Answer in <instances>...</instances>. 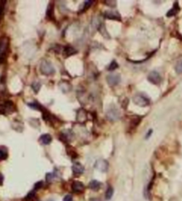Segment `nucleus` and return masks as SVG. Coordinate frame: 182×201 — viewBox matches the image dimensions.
Wrapping results in <instances>:
<instances>
[{
    "mask_svg": "<svg viewBox=\"0 0 182 201\" xmlns=\"http://www.w3.org/2000/svg\"><path fill=\"white\" fill-rule=\"evenodd\" d=\"M52 177H53V175H52V173H49V174L46 175V180H47L48 182L51 181V180L52 179Z\"/></svg>",
    "mask_w": 182,
    "mask_h": 201,
    "instance_id": "obj_28",
    "label": "nucleus"
},
{
    "mask_svg": "<svg viewBox=\"0 0 182 201\" xmlns=\"http://www.w3.org/2000/svg\"><path fill=\"white\" fill-rule=\"evenodd\" d=\"M92 4H93V1H85V3H83V8L81 9V12H85V10H87Z\"/></svg>",
    "mask_w": 182,
    "mask_h": 201,
    "instance_id": "obj_24",
    "label": "nucleus"
},
{
    "mask_svg": "<svg viewBox=\"0 0 182 201\" xmlns=\"http://www.w3.org/2000/svg\"><path fill=\"white\" fill-rule=\"evenodd\" d=\"M14 110L13 103L10 100H5L0 103V113L1 114H10Z\"/></svg>",
    "mask_w": 182,
    "mask_h": 201,
    "instance_id": "obj_3",
    "label": "nucleus"
},
{
    "mask_svg": "<svg viewBox=\"0 0 182 201\" xmlns=\"http://www.w3.org/2000/svg\"><path fill=\"white\" fill-rule=\"evenodd\" d=\"M117 68H118V64H117V62L116 60H113V61H112V62L110 63V65L108 66V71H114V70H116Z\"/></svg>",
    "mask_w": 182,
    "mask_h": 201,
    "instance_id": "obj_22",
    "label": "nucleus"
},
{
    "mask_svg": "<svg viewBox=\"0 0 182 201\" xmlns=\"http://www.w3.org/2000/svg\"><path fill=\"white\" fill-rule=\"evenodd\" d=\"M7 157H8V152L6 148L0 147V161H4L7 159Z\"/></svg>",
    "mask_w": 182,
    "mask_h": 201,
    "instance_id": "obj_18",
    "label": "nucleus"
},
{
    "mask_svg": "<svg viewBox=\"0 0 182 201\" xmlns=\"http://www.w3.org/2000/svg\"><path fill=\"white\" fill-rule=\"evenodd\" d=\"M85 118H86V114H85V112L83 110H79L77 112V120L79 121V122H83L85 121Z\"/></svg>",
    "mask_w": 182,
    "mask_h": 201,
    "instance_id": "obj_16",
    "label": "nucleus"
},
{
    "mask_svg": "<svg viewBox=\"0 0 182 201\" xmlns=\"http://www.w3.org/2000/svg\"><path fill=\"white\" fill-rule=\"evenodd\" d=\"M31 88L33 89V91H34L36 93H37V92L39 91L40 88H41V83H40V82H33V83H32Z\"/></svg>",
    "mask_w": 182,
    "mask_h": 201,
    "instance_id": "obj_23",
    "label": "nucleus"
},
{
    "mask_svg": "<svg viewBox=\"0 0 182 201\" xmlns=\"http://www.w3.org/2000/svg\"><path fill=\"white\" fill-rule=\"evenodd\" d=\"M121 81V77L118 74H112L107 76V82L110 87L117 86Z\"/></svg>",
    "mask_w": 182,
    "mask_h": 201,
    "instance_id": "obj_6",
    "label": "nucleus"
},
{
    "mask_svg": "<svg viewBox=\"0 0 182 201\" xmlns=\"http://www.w3.org/2000/svg\"><path fill=\"white\" fill-rule=\"evenodd\" d=\"M105 18L108 20H116V21H121V15L117 11H106L104 12Z\"/></svg>",
    "mask_w": 182,
    "mask_h": 201,
    "instance_id": "obj_9",
    "label": "nucleus"
},
{
    "mask_svg": "<svg viewBox=\"0 0 182 201\" xmlns=\"http://www.w3.org/2000/svg\"><path fill=\"white\" fill-rule=\"evenodd\" d=\"M35 195H36V192L35 191H30L29 194L27 195V197H26V199H32L34 197H35Z\"/></svg>",
    "mask_w": 182,
    "mask_h": 201,
    "instance_id": "obj_26",
    "label": "nucleus"
},
{
    "mask_svg": "<svg viewBox=\"0 0 182 201\" xmlns=\"http://www.w3.org/2000/svg\"><path fill=\"white\" fill-rule=\"evenodd\" d=\"M63 201H73V198L71 195H66L63 198Z\"/></svg>",
    "mask_w": 182,
    "mask_h": 201,
    "instance_id": "obj_27",
    "label": "nucleus"
},
{
    "mask_svg": "<svg viewBox=\"0 0 182 201\" xmlns=\"http://www.w3.org/2000/svg\"><path fill=\"white\" fill-rule=\"evenodd\" d=\"M3 182H4V176L2 174H0V185L3 184Z\"/></svg>",
    "mask_w": 182,
    "mask_h": 201,
    "instance_id": "obj_30",
    "label": "nucleus"
},
{
    "mask_svg": "<svg viewBox=\"0 0 182 201\" xmlns=\"http://www.w3.org/2000/svg\"><path fill=\"white\" fill-rule=\"evenodd\" d=\"M53 5L51 3L49 5H48V8H47V12H46V15L49 19H53V16H54V14H53Z\"/></svg>",
    "mask_w": 182,
    "mask_h": 201,
    "instance_id": "obj_19",
    "label": "nucleus"
},
{
    "mask_svg": "<svg viewBox=\"0 0 182 201\" xmlns=\"http://www.w3.org/2000/svg\"><path fill=\"white\" fill-rule=\"evenodd\" d=\"M7 49H8V39L6 37L0 38V64L6 59Z\"/></svg>",
    "mask_w": 182,
    "mask_h": 201,
    "instance_id": "obj_4",
    "label": "nucleus"
},
{
    "mask_svg": "<svg viewBox=\"0 0 182 201\" xmlns=\"http://www.w3.org/2000/svg\"><path fill=\"white\" fill-rule=\"evenodd\" d=\"M175 71L179 75L182 74V58L178 60V61L175 65Z\"/></svg>",
    "mask_w": 182,
    "mask_h": 201,
    "instance_id": "obj_17",
    "label": "nucleus"
},
{
    "mask_svg": "<svg viewBox=\"0 0 182 201\" xmlns=\"http://www.w3.org/2000/svg\"><path fill=\"white\" fill-rule=\"evenodd\" d=\"M113 193H114V190L112 187H109L108 188V190L106 191V193H105V198L106 200H109L111 199V198L113 197Z\"/></svg>",
    "mask_w": 182,
    "mask_h": 201,
    "instance_id": "obj_20",
    "label": "nucleus"
},
{
    "mask_svg": "<svg viewBox=\"0 0 182 201\" xmlns=\"http://www.w3.org/2000/svg\"><path fill=\"white\" fill-rule=\"evenodd\" d=\"M27 105H28V106H30V108H32V109H35V110H41V109H42L41 106H40V105H39L37 102H31V103H28Z\"/></svg>",
    "mask_w": 182,
    "mask_h": 201,
    "instance_id": "obj_21",
    "label": "nucleus"
},
{
    "mask_svg": "<svg viewBox=\"0 0 182 201\" xmlns=\"http://www.w3.org/2000/svg\"><path fill=\"white\" fill-rule=\"evenodd\" d=\"M179 4H178V2H175L174 6H173L171 10H169V12H168L166 13V16H167V17H172V16H174V15H176V14L178 13V12H179Z\"/></svg>",
    "mask_w": 182,
    "mask_h": 201,
    "instance_id": "obj_14",
    "label": "nucleus"
},
{
    "mask_svg": "<svg viewBox=\"0 0 182 201\" xmlns=\"http://www.w3.org/2000/svg\"><path fill=\"white\" fill-rule=\"evenodd\" d=\"M101 183L99 181L92 180L89 183V187H90V189H92L93 191H98V190L101 188Z\"/></svg>",
    "mask_w": 182,
    "mask_h": 201,
    "instance_id": "obj_15",
    "label": "nucleus"
},
{
    "mask_svg": "<svg viewBox=\"0 0 182 201\" xmlns=\"http://www.w3.org/2000/svg\"><path fill=\"white\" fill-rule=\"evenodd\" d=\"M52 138L51 135H49V134H44L39 137V142L42 143V145H49V143L52 142Z\"/></svg>",
    "mask_w": 182,
    "mask_h": 201,
    "instance_id": "obj_12",
    "label": "nucleus"
},
{
    "mask_svg": "<svg viewBox=\"0 0 182 201\" xmlns=\"http://www.w3.org/2000/svg\"><path fill=\"white\" fill-rule=\"evenodd\" d=\"M132 100L135 105L139 106H141V107H145L149 106L150 104V100L148 98V97L147 95H145L144 93H136L133 97Z\"/></svg>",
    "mask_w": 182,
    "mask_h": 201,
    "instance_id": "obj_1",
    "label": "nucleus"
},
{
    "mask_svg": "<svg viewBox=\"0 0 182 201\" xmlns=\"http://www.w3.org/2000/svg\"><path fill=\"white\" fill-rule=\"evenodd\" d=\"M85 190V185L79 181H75L72 183V191L76 193H81Z\"/></svg>",
    "mask_w": 182,
    "mask_h": 201,
    "instance_id": "obj_11",
    "label": "nucleus"
},
{
    "mask_svg": "<svg viewBox=\"0 0 182 201\" xmlns=\"http://www.w3.org/2000/svg\"><path fill=\"white\" fill-rule=\"evenodd\" d=\"M152 132H153V130H149V131H148V132L147 133V135H146V139H148V138L151 136Z\"/></svg>",
    "mask_w": 182,
    "mask_h": 201,
    "instance_id": "obj_29",
    "label": "nucleus"
},
{
    "mask_svg": "<svg viewBox=\"0 0 182 201\" xmlns=\"http://www.w3.org/2000/svg\"><path fill=\"white\" fill-rule=\"evenodd\" d=\"M77 52V51L71 45H66L64 48H63V56L65 57V58H68V57L69 56H72L74 54H76Z\"/></svg>",
    "mask_w": 182,
    "mask_h": 201,
    "instance_id": "obj_10",
    "label": "nucleus"
},
{
    "mask_svg": "<svg viewBox=\"0 0 182 201\" xmlns=\"http://www.w3.org/2000/svg\"><path fill=\"white\" fill-rule=\"evenodd\" d=\"M148 80L153 84H159L162 78H161V75H160V74L158 73V72L152 71L148 75Z\"/></svg>",
    "mask_w": 182,
    "mask_h": 201,
    "instance_id": "obj_7",
    "label": "nucleus"
},
{
    "mask_svg": "<svg viewBox=\"0 0 182 201\" xmlns=\"http://www.w3.org/2000/svg\"><path fill=\"white\" fill-rule=\"evenodd\" d=\"M95 167L101 172H107L108 169V162L105 160H99L95 163Z\"/></svg>",
    "mask_w": 182,
    "mask_h": 201,
    "instance_id": "obj_8",
    "label": "nucleus"
},
{
    "mask_svg": "<svg viewBox=\"0 0 182 201\" xmlns=\"http://www.w3.org/2000/svg\"><path fill=\"white\" fill-rule=\"evenodd\" d=\"M72 171L75 174H77V175L83 174V171H85V167H83V166L80 163H75L72 166Z\"/></svg>",
    "mask_w": 182,
    "mask_h": 201,
    "instance_id": "obj_13",
    "label": "nucleus"
},
{
    "mask_svg": "<svg viewBox=\"0 0 182 201\" xmlns=\"http://www.w3.org/2000/svg\"><path fill=\"white\" fill-rule=\"evenodd\" d=\"M40 72L44 75H51L55 73V69L51 62L44 60L40 63Z\"/></svg>",
    "mask_w": 182,
    "mask_h": 201,
    "instance_id": "obj_2",
    "label": "nucleus"
},
{
    "mask_svg": "<svg viewBox=\"0 0 182 201\" xmlns=\"http://www.w3.org/2000/svg\"><path fill=\"white\" fill-rule=\"evenodd\" d=\"M43 185H44V182L43 181H39V182H37L35 183L34 189L35 190H39V189H41L42 187H43Z\"/></svg>",
    "mask_w": 182,
    "mask_h": 201,
    "instance_id": "obj_25",
    "label": "nucleus"
},
{
    "mask_svg": "<svg viewBox=\"0 0 182 201\" xmlns=\"http://www.w3.org/2000/svg\"><path fill=\"white\" fill-rule=\"evenodd\" d=\"M106 115L108 117V119L111 121H116L119 119L120 117V113L119 110L116 107V106H111L108 111Z\"/></svg>",
    "mask_w": 182,
    "mask_h": 201,
    "instance_id": "obj_5",
    "label": "nucleus"
}]
</instances>
